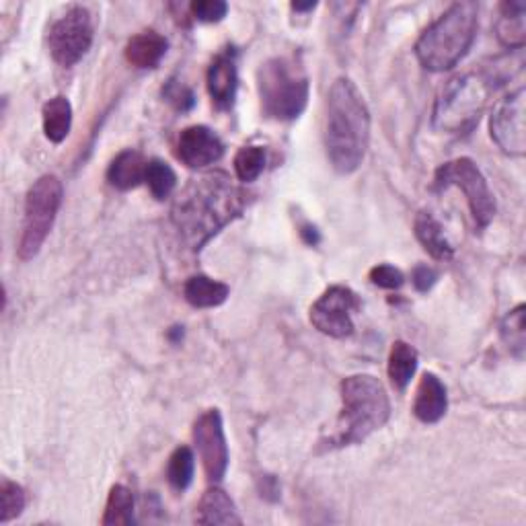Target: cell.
Here are the masks:
<instances>
[{"label":"cell","mask_w":526,"mask_h":526,"mask_svg":"<svg viewBox=\"0 0 526 526\" xmlns=\"http://www.w3.org/2000/svg\"><path fill=\"white\" fill-rule=\"evenodd\" d=\"M44 134L50 142L60 144L68 138L72 128V105L64 95L52 97L42 111Z\"/></svg>","instance_id":"cell-22"},{"label":"cell","mask_w":526,"mask_h":526,"mask_svg":"<svg viewBox=\"0 0 526 526\" xmlns=\"http://www.w3.org/2000/svg\"><path fill=\"white\" fill-rule=\"evenodd\" d=\"M93 35L95 27L91 13L85 7H72L50 27V54L60 66H74L91 50Z\"/></svg>","instance_id":"cell-9"},{"label":"cell","mask_w":526,"mask_h":526,"mask_svg":"<svg viewBox=\"0 0 526 526\" xmlns=\"http://www.w3.org/2000/svg\"><path fill=\"white\" fill-rule=\"evenodd\" d=\"M342 413L329 444L348 446L366 440L391 418V403L383 383L372 374H354L342 381Z\"/></svg>","instance_id":"cell-3"},{"label":"cell","mask_w":526,"mask_h":526,"mask_svg":"<svg viewBox=\"0 0 526 526\" xmlns=\"http://www.w3.org/2000/svg\"><path fill=\"white\" fill-rule=\"evenodd\" d=\"M167 48L169 44L165 37L153 29H148L132 37V40L126 44L124 54L126 60L136 68H155L165 58Z\"/></svg>","instance_id":"cell-16"},{"label":"cell","mask_w":526,"mask_h":526,"mask_svg":"<svg viewBox=\"0 0 526 526\" xmlns=\"http://www.w3.org/2000/svg\"><path fill=\"white\" fill-rule=\"evenodd\" d=\"M436 280H438V272L434 268H428V266H418L411 274V282H413V286H416V290H420V292L432 290Z\"/></svg>","instance_id":"cell-33"},{"label":"cell","mask_w":526,"mask_h":526,"mask_svg":"<svg viewBox=\"0 0 526 526\" xmlns=\"http://www.w3.org/2000/svg\"><path fill=\"white\" fill-rule=\"evenodd\" d=\"M229 294H231V288L227 284L218 282L214 278H208V276H202V274L192 276L183 286L185 300L196 309L220 307L224 300L229 298Z\"/></svg>","instance_id":"cell-20"},{"label":"cell","mask_w":526,"mask_h":526,"mask_svg":"<svg viewBox=\"0 0 526 526\" xmlns=\"http://www.w3.org/2000/svg\"><path fill=\"white\" fill-rule=\"evenodd\" d=\"M448 409V395L444 383L434 372H426L420 379L416 401H413V416L424 424H436L444 418Z\"/></svg>","instance_id":"cell-15"},{"label":"cell","mask_w":526,"mask_h":526,"mask_svg":"<svg viewBox=\"0 0 526 526\" xmlns=\"http://www.w3.org/2000/svg\"><path fill=\"white\" fill-rule=\"evenodd\" d=\"M208 93L212 103L218 109H231L239 89V72H237V54L233 48L220 52L208 68Z\"/></svg>","instance_id":"cell-14"},{"label":"cell","mask_w":526,"mask_h":526,"mask_svg":"<svg viewBox=\"0 0 526 526\" xmlns=\"http://www.w3.org/2000/svg\"><path fill=\"white\" fill-rule=\"evenodd\" d=\"M448 187H459L465 194L471 214L481 229H485L496 216V198L487 185L481 169L467 157L455 159L438 167L434 175V190L444 192Z\"/></svg>","instance_id":"cell-8"},{"label":"cell","mask_w":526,"mask_h":526,"mask_svg":"<svg viewBox=\"0 0 526 526\" xmlns=\"http://www.w3.org/2000/svg\"><path fill=\"white\" fill-rule=\"evenodd\" d=\"M266 150L263 146H243L239 153L235 155V173L239 177V181L243 183H251L255 181L263 169H266Z\"/></svg>","instance_id":"cell-27"},{"label":"cell","mask_w":526,"mask_h":526,"mask_svg":"<svg viewBox=\"0 0 526 526\" xmlns=\"http://www.w3.org/2000/svg\"><path fill=\"white\" fill-rule=\"evenodd\" d=\"M177 159L190 169H204L214 165L224 155L220 136L208 126H190L177 138Z\"/></svg>","instance_id":"cell-13"},{"label":"cell","mask_w":526,"mask_h":526,"mask_svg":"<svg viewBox=\"0 0 526 526\" xmlns=\"http://www.w3.org/2000/svg\"><path fill=\"white\" fill-rule=\"evenodd\" d=\"M309 74L296 58L276 56L257 70V93L263 114L278 122L296 120L309 103Z\"/></svg>","instance_id":"cell-5"},{"label":"cell","mask_w":526,"mask_h":526,"mask_svg":"<svg viewBox=\"0 0 526 526\" xmlns=\"http://www.w3.org/2000/svg\"><path fill=\"white\" fill-rule=\"evenodd\" d=\"M494 91L490 74H463L446 83L434 107V128L446 134H467L479 122Z\"/></svg>","instance_id":"cell-6"},{"label":"cell","mask_w":526,"mask_h":526,"mask_svg":"<svg viewBox=\"0 0 526 526\" xmlns=\"http://www.w3.org/2000/svg\"><path fill=\"white\" fill-rule=\"evenodd\" d=\"M360 307V298L352 288L329 286L311 307V323L323 335L344 340L354 333V313Z\"/></svg>","instance_id":"cell-10"},{"label":"cell","mask_w":526,"mask_h":526,"mask_svg":"<svg viewBox=\"0 0 526 526\" xmlns=\"http://www.w3.org/2000/svg\"><path fill=\"white\" fill-rule=\"evenodd\" d=\"M64 187L56 175H44L37 179L25 198V218L23 235L19 241V259L29 261L40 253L48 235L56 222L58 210L62 206Z\"/></svg>","instance_id":"cell-7"},{"label":"cell","mask_w":526,"mask_h":526,"mask_svg":"<svg viewBox=\"0 0 526 526\" xmlns=\"http://www.w3.org/2000/svg\"><path fill=\"white\" fill-rule=\"evenodd\" d=\"M317 7V3H292V11L296 13H309Z\"/></svg>","instance_id":"cell-35"},{"label":"cell","mask_w":526,"mask_h":526,"mask_svg":"<svg viewBox=\"0 0 526 526\" xmlns=\"http://www.w3.org/2000/svg\"><path fill=\"white\" fill-rule=\"evenodd\" d=\"M163 95L165 99L179 111H187L192 109L194 103H196V97H194V91L190 87H185L177 81H169V85L163 89Z\"/></svg>","instance_id":"cell-32"},{"label":"cell","mask_w":526,"mask_h":526,"mask_svg":"<svg viewBox=\"0 0 526 526\" xmlns=\"http://www.w3.org/2000/svg\"><path fill=\"white\" fill-rule=\"evenodd\" d=\"M370 282L374 286L385 288V290H399L405 284V276L395 266H389V263H381V266L370 270Z\"/></svg>","instance_id":"cell-31"},{"label":"cell","mask_w":526,"mask_h":526,"mask_svg":"<svg viewBox=\"0 0 526 526\" xmlns=\"http://www.w3.org/2000/svg\"><path fill=\"white\" fill-rule=\"evenodd\" d=\"M526 91L524 87L516 89L504 97L492 114L490 130L494 142L504 150L506 155L522 157L526 153Z\"/></svg>","instance_id":"cell-11"},{"label":"cell","mask_w":526,"mask_h":526,"mask_svg":"<svg viewBox=\"0 0 526 526\" xmlns=\"http://www.w3.org/2000/svg\"><path fill=\"white\" fill-rule=\"evenodd\" d=\"M247 194L222 171L206 173L187 183L171 206V222L181 241L200 251L214 235L243 214Z\"/></svg>","instance_id":"cell-1"},{"label":"cell","mask_w":526,"mask_h":526,"mask_svg":"<svg viewBox=\"0 0 526 526\" xmlns=\"http://www.w3.org/2000/svg\"><path fill=\"white\" fill-rule=\"evenodd\" d=\"M194 442L208 481L218 483L229 469V446L218 409H208L194 424Z\"/></svg>","instance_id":"cell-12"},{"label":"cell","mask_w":526,"mask_h":526,"mask_svg":"<svg viewBox=\"0 0 526 526\" xmlns=\"http://www.w3.org/2000/svg\"><path fill=\"white\" fill-rule=\"evenodd\" d=\"M144 173H146V161L142 159L138 150L128 148L122 150V153L111 161L107 169V181L111 187H116V190L128 192L144 181Z\"/></svg>","instance_id":"cell-17"},{"label":"cell","mask_w":526,"mask_h":526,"mask_svg":"<svg viewBox=\"0 0 526 526\" xmlns=\"http://www.w3.org/2000/svg\"><path fill=\"white\" fill-rule=\"evenodd\" d=\"M526 3L522 0H506L500 5V21H498V40L508 50H522L526 42Z\"/></svg>","instance_id":"cell-19"},{"label":"cell","mask_w":526,"mask_h":526,"mask_svg":"<svg viewBox=\"0 0 526 526\" xmlns=\"http://www.w3.org/2000/svg\"><path fill=\"white\" fill-rule=\"evenodd\" d=\"M300 235H303V239L309 243V245H317L319 243V233L315 227H311V224H307V227L300 231Z\"/></svg>","instance_id":"cell-34"},{"label":"cell","mask_w":526,"mask_h":526,"mask_svg":"<svg viewBox=\"0 0 526 526\" xmlns=\"http://www.w3.org/2000/svg\"><path fill=\"white\" fill-rule=\"evenodd\" d=\"M196 520L198 524H243L235 502L227 492H222L220 487H210L202 496Z\"/></svg>","instance_id":"cell-18"},{"label":"cell","mask_w":526,"mask_h":526,"mask_svg":"<svg viewBox=\"0 0 526 526\" xmlns=\"http://www.w3.org/2000/svg\"><path fill=\"white\" fill-rule=\"evenodd\" d=\"M144 181L148 185L150 194H153L157 200H165L175 190L177 175H175V171L171 169L169 163H165L161 159H153V161L146 163Z\"/></svg>","instance_id":"cell-26"},{"label":"cell","mask_w":526,"mask_h":526,"mask_svg":"<svg viewBox=\"0 0 526 526\" xmlns=\"http://www.w3.org/2000/svg\"><path fill=\"white\" fill-rule=\"evenodd\" d=\"M196 459L190 446H179L173 450L167 465V479L175 492H185L194 481Z\"/></svg>","instance_id":"cell-25"},{"label":"cell","mask_w":526,"mask_h":526,"mask_svg":"<svg viewBox=\"0 0 526 526\" xmlns=\"http://www.w3.org/2000/svg\"><path fill=\"white\" fill-rule=\"evenodd\" d=\"M418 370V352L413 346H409L407 342H395L391 352H389V364H387V372H389V379L391 385L399 391H403L411 379L413 374Z\"/></svg>","instance_id":"cell-23"},{"label":"cell","mask_w":526,"mask_h":526,"mask_svg":"<svg viewBox=\"0 0 526 526\" xmlns=\"http://www.w3.org/2000/svg\"><path fill=\"white\" fill-rule=\"evenodd\" d=\"M413 231H416L418 241L422 247L438 261H448L455 255V247L450 245V241L444 235L442 224L430 214V212H420L413 222Z\"/></svg>","instance_id":"cell-21"},{"label":"cell","mask_w":526,"mask_h":526,"mask_svg":"<svg viewBox=\"0 0 526 526\" xmlns=\"http://www.w3.org/2000/svg\"><path fill=\"white\" fill-rule=\"evenodd\" d=\"M25 504L27 496L23 487L11 479H3V483H0V522L7 524L13 518L21 516Z\"/></svg>","instance_id":"cell-29"},{"label":"cell","mask_w":526,"mask_h":526,"mask_svg":"<svg viewBox=\"0 0 526 526\" xmlns=\"http://www.w3.org/2000/svg\"><path fill=\"white\" fill-rule=\"evenodd\" d=\"M479 7L471 0L448 7L416 44V56L426 70L444 72L455 68L471 50L477 35Z\"/></svg>","instance_id":"cell-4"},{"label":"cell","mask_w":526,"mask_h":526,"mask_svg":"<svg viewBox=\"0 0 526 526\" xmlns=\"http://www.w3.org/2000/svg\"><path fill=\"white\" fill-rule=\"evenodd\" d=\"M368 142V105L350 79H337L327 95L325 118V148L331 167L342 175L354 173L366 157Z\"/></svg>","instance_id":"cell-2"},{"label":"cell","mask_w":526,"mask_h":526,"mask_svg":"<svg viewBox=\"0 0 526 526\" xmlns=\"http://www.w3.org/2000/svg\"><path fill=\"white\" fill-rule=\"evenodd\" d=\"M524 305H518L516 309H512L506 319L502 321V340L506 342L508 350L514 356H522L524 348H526V331H524Z\"/></svg>","instance_id":"cell-28"},{"label":"cell","mask_w":526,"mask_h":526,"mask_svg":"<svg viewBox=\"0 0 526 526\" xmlns=\"http://www.w3.org/2000/svg\"><path fill=\"white\" fill-rule=\"evenodd\" d=\"M101 522L105 526H128L134 522V494L126 485L111 487Z\"/></svg>","instance_id":"cell-24"},{"label":"cell","mask_w":526,"mask_h":526,"mask_svg":"<svg viewBox=\"0 0 526 526\" xmlns=\"http://www.w3.org/2000/svg\"><path fill=\"white\" fill-rule=\"evenodd\" d=\"M190 11L202 23H218L227 17L229 5L224 0H194Z\"/></svg>","instance_id":"cell-30"}]
</instances>
